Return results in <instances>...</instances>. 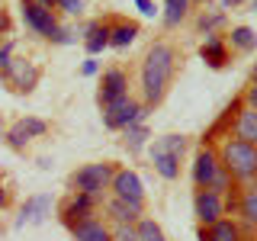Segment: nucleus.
I'll return each mask as SVG.
<instances>
[{
	"label": "nucleus",
	"instance_id": "obj_24",
	"mask_svg": "<svg viewBox=\"0 0 257 241\" xmlns=\"http://www.w3.org/2000/svg\"><path fill=\"white\" fill-rule=\"evenodd\" d=\"M148 139H151V132H148V126H128V129H122V145L132 155H139V151L148 145Z\"/></svg>",
	"mask_w": 257,
	"mask_h": 241
},
{
	"label": "nucleus",
	"instance_id": "obj_2",
	"mask_svg": "<svg viewBox=\"0 0 257 241\" xmlns=\"http://www.w3.org/2000/svg\"><path fill=\"white\" fill-rule=\"evenodd\" d=\"M219 161L222 167L238 180V187H247V183H257V145L238 142V139H222L219 145Z\"/></svg>",
	"mask_w": 257,
	"mask_h": 241
},
{
	"label": "nucleus",
	"instance_id": "obj_22",
	"mask_svg": "<svg viewBox=\"0 0 257 241\" xmlns=\"http://www.w3.org/2000/svg\"><path fill=\"white\" fill-rule=\"evenodd\" d=\"M190 7H193V0H164V26L177 29L190 16Z\"/></svg>",
	"mask_w": 257,
	"mask_h": 241
},
{
	"label": "nucleus",
	"instance_id": "obj_39",
	"mask_svg": "<svg viewBox=\"0 0 257 241\" xmlns=\"http://www.w3.org/2000/svg\"><path fill=\"white\" fill-rule=\"evenodd\" d=\"M251 84H257V61L251 64Z\"/></svg>",
	"mask_w": 257,
	"mask_h": 241
},
{
	"label": "nucleus",
	"instance_id": "obj_34",
	"mask_svg": "<svg viewBox=\"0 0 257 241\" xmlns=\"http://www.w3.org/2000/svg\"><path fill=\"white\" fill-rule=\"evenodd\" d=\"M135 7H139L142 16H155V13H158V10H155V0H135Z\"/></svg>",
	"mask_w": 257,
	"mask_h": 241
},
{
	"label": "nucleus",
	"instance_id": "obj_43",
	"mask_svg": "<svg viewBox=\"0 0 257 241\" xmlns=\"http://www.w3.org/2000/svg\"><path fill=\"white\" fill-rule=\"evenodd\" d=\"M0 129H4V119H0Z\"/></svg>",
	"mask_w": 257,
	"mask_h": 241
},
{
	"label": "nucleus",
	"instance_id": "obj_38",
	"mask_svg": "<svg viewBox=\"0 0 257 241\" xmlns=\"http://www.w3.org/2000/svg\"><path fill=\"white\" fill-rule=\"evenodd\" d=\"M36 4H42V7H52V10H55V4H58V0H36Z\"/></svg>",
	"mask_w": 257,
	"mask_h": 241
},
{
	"label": "nucleus",
	"instance_id": "obj_41",
	"mask_svg": "<svg viewBox=\"0 0 257 241\" xmlns=\"http://www.w3.org/2000/svg\"><path fill=\"white\" fill-rule=\"evenodd\" d=\"M251 7H254V13H257V0H254V4H251Z\"/></svg>",
	"mask_w": 257,
	"mask_h": 241
},
{
	"label": "nucleus",
	"instance_id": "obj_23",
	"mask_svg": "<svg viewBox=\"0 0 257 241\" xmlns=\"http://www.w3.org/2000/svg\"><path fill=\"white\" fill-rule=\"evenodd\" d=\"M228 45L235 48V52H254L257 48V32L251 26H235L228 32Z\"/></svg>",
	"mask_w": 257,
	"mask_h": 241
},
{
	"label": "nucleus",
	"instance_id": "obj_14",
	"mask_svg": "<svg viewBox=\"0 0 257 241\" xmlns=\"http://www.w3.org/2000/svg\"><path fill=\"white\" fill-rule=\"evenodd\" d=\"M199 58H203L209 68L222 71L225 64H228V42H225L219 32H209L206 42H203V48H199Z\"/></svg>",
	"mask_w": 257,
	"mask_h": 241
},
{
	"label": "nucleus",
	"instance_id": "obj_20",
	"mask_svg": "<svg viewBox=\"0 0 257 241\" xmlns=\"http://www.w3.org/2000/svg\"><path fill=\"white\" fill-rule=\"evenodd\" d=\"M135 39H139V23L109 20V48H128Z\"/></svg>",
	"mask_w": 257,
	"mask_h": 241
},
{
	"label": "nucleus",
	"instance_id": "obj_9",
	"mask_svg": "<svg viewBox=\"0 0 257 241\" xmlns=\"http://www.w3.org/2000/svg\"><path fill=\"white\" fill-rule=\"evenodd\" d=\"M225 212H228V206H225V196L212 190H196L193 193V215H196L199 225H212L225 219Z\"/></svg>",
	"mask_w": 257,
	"mask_h": 241
},
{
	"label": "nucleus",
	"instance_id": "obj_36",
	"mask_svg": "<svg viewBox=\"0 0 257 241\" xmlns=\"http://www.w3.org/2000/svg\"><path fill=\"white\" fill-rule=\"evenodd\" d=\"M80 71H84L87 77H93L96 71H100V64H96V58H87V61H84V68H80Z\"/></svg>",
	"mask_w": 257,
	"mask_h": 241
},
{
	"label": "nucleus",
	"instance_id": "obj_25",
	"mask_svg": "<svg viewBox=\"0 0 257 241\" xmlns=\"http://www.w3.org/2000/svg\"><path fill=\"white\" fill-rule=\"evenodd\" d=\"M4 142L10 145L13 151H26V145L32 142V135L26 132V126H23L20 119H16V123H13V126H10V129H7V132H4Z\"/></svg>",
	"mask_w": 257,
	"mask_h": 241
},
{
	"label": "nucleus",
	"instance_id": "obj_32",
	"mask_svg": "<svg viewBox=\"0 0 257 241\" xmlns=\"http://www.w3.org/2000/svg\"><path fill=\"white\" fill-rule=\"evenodd\" d=\"M48 42H55V45H74V36H71L64 26H58V29L52 32V39H48Z\"/></svg>",
	"mask_w": 257,
	"mask_h": 241
},
{
	"label": "nucleus",
	"instance_id": "obj_4",
	"mask_svg": "<svg viewBox=\"0 0 257 241\" xmlns=\"http://www.w3.org/2000/svg\"><path fill=\"white\" fill-rule=\"evenodd\" d=\"M187 151V135H164L148 148L151 164L164 180H177L180 177V158Z\"/></svg>",
	"mask_w": 257,
	"mask_h": 241
},
{
	"label": "nucleus",
	"instance_id": "obj_13",
	"mask_svg": "<svg viewBox=\"0 0 257 241\" xmlns=\"http://www.w3.org/2000/svg\"><path fill=\"white\" fill-rule=\"evenodd\" d=\"M199 241H244V228L238 219H219L212 225H199Z\"/></svg>",
	"mask_w": 257,
	"mask_h": 241
},
{
	"label": "nucleus",
	"instance_id": "obj_35",
	"mask_svg": "<svg viewBox=\"0 0 257 241\" xmlns=\"http://www.w3.org/2000/svg\"><path fill=\"white\" fill-rule=\"evenodd\" d=\"M10 203H13V199H10V190H7V183L0 180V212H4V209H10Z\"/></svg>",
	"mask_w": 257,
	"mask_h": 241
},
{
	"label": "nucleus",
	"instance_id": "obj_16",
	"mask_svg": "<svg viewBox=\"0 0 257 241\" xmlns=\"http://www.w3.org/2000/svg\"><path fill=\"white\" fill-rule=\"evenodd\" d=\"M48 212H52V196H32V199H26V206L20 209V219H16V228H23L26 222H32V225H42L45 219H48Z\"/></svg>",
	"mask_w": 257,
	"mask_h": 241
},
{
	"label": "nucleus",
	"instance_id": "obj_15",
	"mask_svg": "<svg viewBox=\"0 0 257 241\" xmlns=\"http://www.w3.org/2000/svg\"><path fill=\"white\" fill-rule=\"evenodd\" d=\"M231 139L257 145V109H251V106H241L238 109L235 123H231Z\"/></svg>",
	"mask_w": 257,
	"mask_h": 241
},
{
	"label": "nucleus",
	"instance_id": "obj_11",
	"mask_svg": "<svg viewBox=\"0 0 257 241\" xmlns=\"http://www.w3.org/2000/svg\"><path fill=\"white\" fill-rule=\"evenodd\" d=\"M128 93V74L122 68H106L100 77V90H96V103L100 106H106V103L119 100V96Z\"/></svg>",
	"mask_w": 257,
	"mask_h": 241
},
{
	"label": "nucleus",
	"instance_id": "obj_12",
	"mask_svg": "<svg viewBox=\"0 0 257 241\" xmlns=\"http://www.w3.org/2000/svg\"><path fill=\"white\" fill-rule=\"evenodd\" d=\"M238 212V225L247 231H257V183H247V187L238 190V199H235V209Z\"/></svg>",
	"mask_w": 257,
	"mask_h": 241
},
{
	"label": "nucleus",
	"instance_id": "obj_6",
	"mask_svg": "<svg viewBox=\"0 0 257 241\" xmlns=\"http://www.w3.org/2000/svg\"><path fill=\"white\" fill-rule=\"evenodd\" d=\"M109 193L112 199H122V203L135 206L139 212H145V187H142V177L135 171H128V167H116V174H112V183H109Z\"/></svg>",
	"mask_w": 257,
	"mask_h": 241
},
{
	"label": "nucleus",
	"instance_id": "obj_19",
	"mask_svg": "<svg viewBox=\"0 0 257 241\" xmlns=\"http://www.w3.org/2000/svg\"><path fill=\"white\" fill-rule=\"evenodd\" d=\"M7 80L13 84V90L29 93V90H36V84H39V68H36V64H29V61H13Z\"/></svg>",
	"mask_w": 257,
	"mask_h": 241
},
{
	"label": "nucleus",
	"instance_id": "obj_5",
	"mask_svg": "<svg viewBox=\"0 0 257 241\" xmlns=\"http://www.w3.org/2000/svg\"><path fill=\"white\" fill-rule=\"evenodd\" d=\"M100 109H103V126L112 129V132H122L128 126H142L145 116H148V106H145L142 100H135L132 93L119 96V100H112Z\"/></svg>",
	"mask_w": 257,
	"mask_h": 241
},
{
	"label": "nucleus",
	"instance_id": "obj_27",
	"mask_svg": "<svg viewBox=\"0 0 257 241\" xmlns=\"http://www.w3.org/2000/svg\"><path fill=\"white\" fill-rule=\"evenodd\" d=\"M222 23H225V10H212V13H203V16H199L196 26H199V32H206V36H209V32H215Z\"/></svg>",
	"mask_w": 257,
	"mask_h": 241
},
{
	"label": "nucleus",
	"instance_id": "obj_21",
	"mask_svg": "<svg viewBox=\"0 0 257 241\" xmlns=\"http://www.w3.org/2000/svg\"><path fill=\"white\" fill-rule=\"evenodd\" d=\"M106 215H109V219L116 222V225H135L145 212H139L135 206L122 203V199H109V203H106Z\"/></svg>",
	"mask_w": 257,
	"mask_h": 241
},
{
	"label": "nucleus",
	"instance_id": "obj_31",
	"mask_svg": "<svg viewBox=\"0 0 257 241\" xmlns=\"http://www.w3.org/2000/svg\"><path fill=\"white\" fill-rule=\"evenodd\" d=\"M112 241H139L135 225H116V228H112Z\"/></svg>",
	"mask_w": 257,
	"mask_h": 241
},
{
	"label": "nucleus",
	"instance_id": "obj_8",
	"mask_svg": "<svg viewBox=\"0 0 257 241\" xmlns=\"http://www.w3.org/2000/svg\"><path fill=\"white\" fill-rule=\"evenodd\" d=\"M219 167H222L219 148H215V145H209V142H203L196 148V155H193V171H190L193 187H196V190H206L209 183H212V177H215Z\"/></svg>",
	"mask_w": 257,
	"mask_h": 241
},
{
	"label": "nucleus",
	"instance_id": "obj_7",
	"mask_svg": "<svg viewBox=\"0 0 257 241\" xmlns=\"http://www.w3.org/2000/svg\"><path fill=\"white\" fill-rule=\"evenodd\" d=\"M20 16H23V23L42 39H52V32L58 29V13H55L52 7L36 4V0H20Z\"/></svg>",
	"mask_w": 257,
	"mask_h": 241
},
{
	"label": "nucleus",
	"instance_id": "obj_17",
	"mask_svg": "<svg viewBox=\"0 0 257 241\" xmlns=\"http://www.w3.org/2000/svg\"><path fill=\"white\" fill-rule=\"evenodd\" d=\"M71 235H74V241H112V228L103 219L90 215V219L77 222L74 228H71Z\"/></svg>",
	"mask_w": 257,
	"mask_h": 241
},
{
	"label": "nucleus",
	"instance_id": "obj_42",
	"mask_svg": "<svg viewBox=\"0 0 257 241\" xmlns=\"http://www.w3.org/2000/svg\"><path fill=\"white\" fill-rule=\"evenodd\" d=\"M193 4H206V0H193Z\"/></svg>",
	"mask_w": 257,
	"mask_h": 241
},
{
	"label": "nucleus",
	"instance_id": "obj_44",
	"mask_svg": "<svg viewBox=\"0 0 257 241\" xmlns=\"http://www.w3.org/2000/svg\"><path fill=\"white\" fill-rule=\"evenodd\" d=\"M244 241H247V238H244Z\"/></svg>",
	"mask_w": 257,
	"mask_h": 241
},
{
	"label": "nucleus",
	"instance_id": "obj_33",
	"mask_svg": "<svg viewBox=\"0 0 257 241\" xmlns=\"http://www.w3.org/2000/svg\"><path fill=\"white\" fill-rule=\"evenodd\" d=\"M241 100H244V106L257 109V84H247V90L241 93Z\"/></svg>",
	"mask_w": 257,
	"mask_h": 241
},
{
	"label": "nucleus",
	"instance_id": "obj_29",
	"mask_svg": "<svg viewBox=\"0 0 257 241\" xmlns=\"http://www.w3.org/2000/svg\"><path fill=\"white\" fill-rule=\"evenodd\" d=\"M13 48H16V42H4V45H0V74H10V68H13Z\"/></svg>",
	"mask_w": 257,
	"mask_h": 241
},
{
	"label": "nucleus",
	"instance_id": "obj_10",
	"mask_svg": "<svg viewBox=\"0 0 257 241\" xmlns=\"http://www.w3.org/2000/svg\"><path fill=\"white\" fill-rule=\"evenodd\" d=\"M96 203L100 199H93V196H87V193H71L68 199L61 203V209H58V219L64 222V228H74L77 222H84V219H90V215L96 212Z\"/></svg>",
	"mask_w": 257,
	"mask_h": 241
},
{
	"label": "nucleus",
	"instance_id": "obj_1",
	"mask_svg": "<svg viewBox=\"0 0 257 241\" xmlns=\"http://www.w3.org/2000/svg\"><path fill=\"white\" fill-rule=\"evenodd\" d=\"M177 74V48L171 42H155L145 52L142 58V71H139V80H142V103L145 106H158L161 100L171 90V80Z\"/></svg>",
	"mask_w": 257,
	"mask_h": 241
},
{
	"label": "nucleus",
	"instance_id": "obj_18",
	"mask_svg": "<svg viewBox=\"0 0 257 241\" xmlns=\"http://www.w3.org/2000/svg\"><path fill=\"white\" fill-rule=\"evenodd\" d=\"M84 48H87V55H100L103 48H109V20H93V23H87V29H84Z\"/></svg>",
	"mask_w": 257,
	"mask_h": 241
},
{
	"label": "nucleus",
	"instance_id": "obj_28",
	"mask_svg": "<svg viewBox=\"0 0 257 241\" xmlns=\"http://www.w3.org/2000/svg\"><path fill=\"white\" fill-rule=\"evenodd\" d=\"M20 123L26 126V132L32 135V139H42V135L48 132V123H45V119H39V116H23Z\"/></svg>",
	"mask_w": 257,
	"mask_h": 241
},
{
	"label": "nucleus",
	"instance_id": "obj_3",
	"mask_svg": "<svg viewBox=\"0 0 257 241\" xmlns=\"http://www.w3.org/2000/svg\"><path fill=\"white\" fill-rule=\"evenodd\" d=\"M112 174H116V164H112V161H93V164L77 167V171L68 177V187H71V193H87V196H93V199H103L109 193Z\"/></svg>",
	"mask_w": 257,
	"mask_h": 241
},
{
	"label": "nucleus",
	"instance_id": "obj_30",
	"mask_svg": "<svg viewBox=\"0 0 257 241\" xmlns=\"http://www.w3.org/2000/svg\"><path fill=\"white\" fill-rule=\"evenodd\" d=\"M55 13L80 16V13H84V0H58V4H55Z\"/></svg>",
	"mask_w": 257,
	"mask_h": 241
},
{
	"label": "nucleus",
	"instance_id": "obj_40",
	"mask_svg": "<svg viewBox=\"0 0 257 241\" xmlns=\"http://www.w3.org/2000/svg\"><path fill=\"white\" fill-rule=\"evenodd\" d=\"M225 4H244V0H225Z\"/></svg>",
	"mask_w": 257,
	"mask_h": 241
},
{
	"label": "nucleus",
	"instance_id": "obj_26",
	"mask_svg": "<svg viewBox=\"0 0 257 241\" xmlns=\"http://www.w3.org/2000/svg\"><path fill=\"white\" fill-rule=\"evenodd\" d=\"M135 235H139V241H167V235L161 231V225L155 219H148V215H142V219L135 222Z\"/></svg>",
	"mask_w": 257,
	"mask_h": 241
},
{
	"label": "nucleus",
	"instance_id": "obj_37",
	"mask_svg": "<svg viewBox=\"0 0 257 241\" xmlns=\"http://www.w3.org/2000/svg\"><path fill=\"white\" fill-rule=\"evenodd\" d=\"M4 32H7V16L0 13V36H4Z\"/></svg>",
	"mask_w": 257,
	"mask_h": 241
}]
</instances>
